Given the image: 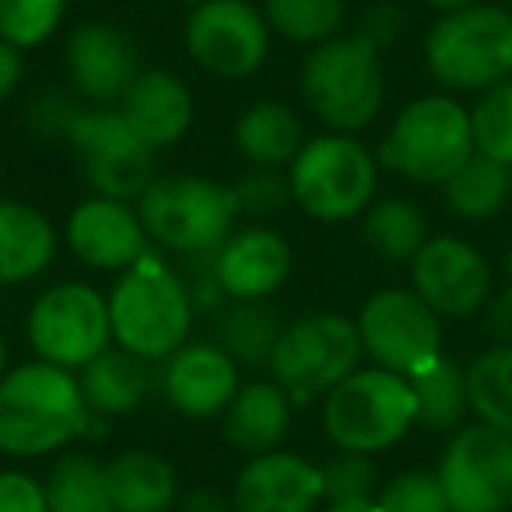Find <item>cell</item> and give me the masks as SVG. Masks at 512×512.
Listing matches in <instances>:
<instances>
[{"label": "cell", "instance_id": "4316f807", "mask_svg": "<svg viewBox=\"0 0 512 512\" xmlns=\"http://www.w3.org/2000/svg\"><path fill=\"white\" fill-rule=\"evenodd\" d=\"M50 512H116L109 498L106 463L81 449H64L46 470Z\"/></svg>", "mask_w": 512, "mask_h": 512}, {"label": "cell", "instance_id": "7c38bea8", "mask_svg": "<svg viewBox=\"0 0 512 512\" xmlns=\"http://www.w3.org/2000/svg\"><path fill=\"white\" fill-rule=\"evenodd\" d=\"M271 36L264 11L249 0H204L183 25L190 60L221 81L253 78L271 57Z\"/></svg>", "mask_w": 512, "mask_h": 512}, {"label": "cell", "instance_id": "8fae6325", "mask_svg": "<svg viewBox=\"0 0 512 512\" xmlns=\"http://www.w3.org/2000/svg\"><path fill=\"white\" fill-rule=\"evenodd\" d=\"M355 327L372 365L404 379L421 376L442 358V323L414 288H383L365 299Z\"/></svg>", "mask_w": 512, "mask_h": 512}, {"label": "cell", "instance_id": "681fc988", "mask_svg": "<svg viewBox=\"0 0 512 512\" xmlns=\"http://www.w3.org/2000/svg\"><path fill=\"white\" fill-rule=\"evenodd\" d=\"M505 271H509V299H512V242H509V256H505Z\"/></svg>", "mask_w": 512, "mask_h": 512}, {"label": "cell", "instance_id": "7dc6e473", "mask_svg": "<svg viewBox=\"0 0 512 512\" xmlns=\"http://www.w3.org/2000/svg\"><path fill=\"white\" fill-rule=\"evenodd\" d=\"M428 8L442 11V15H449V11H460V8H470V4H477V0H425Z\"/></svg>", "mask_w": 512, "mask_h": 512}, {"label": "cell", "instance_id": "ab89813d", "mask_svg": "<svg viewBox=\"0 0 512 512\" xmlns=\"http://www.w3.org/2000/svg\"><path fill=\"white\" fill-rule=\"evenodd\" d=\"M176 271L183 278L197 313H221L228 306V295L218 281V267H214V253L183 256V267H176Z\"/></svg>", "mask_w": 512, "mask_h": 512}, {"label": "cell", "instance_id": "60d3db41", "mask_svg": "<svg viewBox=\"0 0 512 512\" xmlns=\"http://www.w3.org/2000/svg\"><path fill=\"white\" fill-rule=\"evenodd\" d=\"M78 102L71 95L57 92V88H46L36 99L29 102V127L36 130L39 137H60L64 141L67 127H71L74 113H78Z\"/></svg>", "mask_w": 512, "mask_h": 512}, {"label": "cell", "instance_id": "7a4b0ae2", "mask_svg": "<svg viewBox=\"0 0 512 512\" xmlns=\"http://www.w3.org/2000/svg\"><path fill=\"white\" fill-rule=\"evenodd\" d=\"M193 316L197 309L179 271L155 253L123 271L109 292L113 344L144 362H165L176 355L190 341Z\"/></svg>", "mask_w": 512, "mask_h": 512}, {"label": "cell", "instance_id": "c3c4849f", "mask_svg": "<svg viewBox=\"0 0 512 512\" xmlns=\"http://www.w3.org/2000/svg\"><path fill=\"white\" fill-rule=\"evenodd\" d=\"M8 372V344H4V334H0V379Z\"/></svg>", "mask_w": 512, "mask_h": 512}, {"label": "cell", "instance_id": "4dcf8cb0", "mask_svg": "<svg viewBox=\"0 0 512 512\" xmlns=\"http://www.w3.org/2000/svg\"><path fill=\"white\" fill-rule=\"evenodd\" d=\"M467 393L484 425L512 435V344H498L467 365Z\"/></svg>", "mask_w": 512, "mask_h": 512}, {"label": "cell", "instance_id": "f35d334b", "mask_svg": "<svg viewBox=\"0 0 512 512\" xmlns=\"http://www.w3.org/2000/svg\"><path fill=\"white\" fill-rule=\"evenodd\" d=\"M323 488H327L323 502H337V498H376L383 484L372 456L341 453L323 463Z\"/></svg>", "mask_w": 512, "mask_h": 512}, {"label": "cell", "instance_id": "e0dca14e", "mask_svg": "<svg viewBox=\"0 0 512 512\" xmlns=\"http://www.w3.org/2000/svg\"><path fill=\"white\" fill-rule=\"evenodd\" d=\"M323 498V467L299 453L274 449L242 463L228 502L235 512H316Z\"/></svg>", "mask_w": 512, "mask_h": 512}, {"label": "cell", "instance_id": "d6986e66", "mask_svg": "<svg viewBox=\"0 0 512 512\" xmlns=\"http://www.w3.org/2000/svg\"><path fill=\"white\" fill-rule=\"evenodd\" d=\"M214 267L228 302H260L288 281L292 246L271 225H246L214 249Z\"/></svg>", "mask_w": 512, "mask_h": 512}, {"label": "cell", "instance_id": "30bf717a", "mask_svg": "<svg viewBox=\"0 0 512 512\" xmlns=\"http://www.w3.org/2000/svg\"><path fill=\"white\" fill-rule=\"evenodd\" d=\"M25 337L43 362L71 372L85 369L113 344L109 299L85 281H60L32 302Z\"/></svg>", "mask_w": 512, "mask_h": 512}, {"label": "cell", "instance_id": "44dd1931", "mask_svg": "<svg viewBox=\"0 0 512 512\" xmlns=\"http://www.w3.org/2000/svg\"><path fill=\"white\" fill-rule=\"evenodd\" d=\"M292 397L274 379H256L239 386L235 400L221 414V428L232 449L242 456H260L281 449V442L292 432Z\"/></svg>", "mask_w": 512, "mask_h": 512}, {"label": "cell", "instance_id": "2e32d148", "mask_svg": "<svg viewBox=\"0 0 512 512\" xmlns=\"http://www.w3.org/2000/svg\"><path fill=\"white\" fill-rule=\"evenodd\" d=\"M64 239L81 264L95 267V271L120 274L130 271L134 264H141L144 256H148L151 242L137 207H130L127 200L99 197V193L81 200L67 214Z\"/></svg>", "mask_w": 512, "mask_h": 512}, {"label": "cell", "instance_id": "ac0fdd59", "mask_svg": "<svg viewBox=\"0 0 512 512\" xmlns=\"http://www.w3.org/2000/svg\"><path fill=\"white\" fill-rule=\"evenodd\" d=\"M239 386V365L218 341H186L162 362V397L186 418L225 414Z\"/></svg>", "mask_w": 512, "mask_h": 512}, {"label": "cell", "instance_id": "e575fe53", "mask_svg": "<svg viewBox=\"0 0 512 512\" xmlns=\"http://www.w3.org/2000/svg\"><path fill=\"white\" fill-rule=\"evenodd\" d=\"M477 155H488L502 165H512V78L481 92L477 106L470 109Z\"/></svg>", "mask_w": 512, "mask_h": 512}, {"label": "cell", "instance_id": "f546056e", "mask_svg": "<svg viewBox=\"0 0 512 512\" xmlns=\"http://www.w3.org/2000/svg\"><path fill=\"white\" fill-rule=\"evenodd\" d=\"M414 397H418V425L428 432H453L463 425L470 411V393H467V369L442 355L432 369L411 379Z\"/></svg>", "mask_w": 512, "mask_h": 512}, {"label": "cell", "instance_id": "1f68e13d", "mask_svg": "<svg viewBox=\"0 0 512 512\" xmlns=\"http://www.w3.org/2000/svg\"><path fill=\"white\" fill-rule=\"evenodd\" d=\"M271 32L299 46H320L341 32L344 0H260Z\"/></svg>", "mask_w": 512, "mask_h": 512}, {"label": "cell", "instance_id": "d6a6232c", "mask_svg": "<svg viewBox=\"0 0 512 512\" xmlns=\"http://www.w3.org/2000/svg\"><path fill=\"white\" fill-rule=\"evenodd\" d=\"M64 141L78 151V158H109V155H134V151H151L116 106H81L67 127Z\"/></svg>", "mask_w": 512, "mask_h": 512}, {"label": "cell", "instance_id": "816d5d0a", "mask_svg": "<svg viewBox=\"0 0 512 512\" xmlns=\"http://www.w3.org/2000/svg\"><path fill=\"white\" fill-rule=\"evenodd\" d=\"M0 172H4V158H0Z\"/></svg>", "mask_w": 512, "mask_h": 512}, {"label": "cell", "instance_id": "6da1fadb", "mask_svg": "<svg viewBox=\"0 0 512 512\" xmlns=\"http://www.w3.org/2000/svg\"><path fill=\"white\" fill-rule=\"evenodd\" d=\"M92 411L81 397L78 372L53 362H22L0 379V453L39 460L64 453L88 435Z\"/></svg>", "mask_w": 512, "mask_h": 512}, {"label": "cell", "instance_id": "f6af8a7d", "mask_svg": "<svg viewBox=\"0 0 512 512\" xmlns=\"http://www.w3.org/2000/svg\"><path fill=\"white\" fill-rule=\"evenodd\" d=\"M176 512H235L232 502H225L221 495L207 488H193L190 495H183L176 502Z\"/></svg>", "mask_w": 512, "mask_h": 512}, {"label": "cell", "instance_id": "8992f818", "mask_svg": "<svg viewBox=\"0 0 512 512\" xmlns=\"http://www.w3.org/2000/svg\"><path fill=\"white\" fill-rule=\"evenodd\" d=\"M470 113L449 95H421L390 123L379 162L421 186H446L474 155Z\"/></svg>", "mask_w": 512, "mask_h": 512}, {"label": "cell", "instance_id": "8d00e7d4", "mask_svg": "<svg viewBox=\"0 0 512 512\" xmlns=\"http://www.w3.org/2000/svg\"><path fill=\"white\" fill-rule=\"evenodd\" d=\"M232 190H235V200H239V211L256 221L271 218V214H281L288 204H295L288 172H281V169L249 165V169L232 183Z\"/></svg>", "mask_w": 512, "mask_h": 512}, {"label": "cell", "instance_id": "836d02e7", "mask_svg": "<svg viewBox=\"0 0 512 512\" xmlns=\"http://www.w3.org/2000/svg\"><path fill=\"white\" fill-rule=\"evenodd\" d=\"M85 183L99 197L137 200L158 176V151H134V155H109V158H81Z\"/></svg>", "mask_w": 512, "mask_h": 512}, {"label": "cell", "instance_id": "ffe728a7", "mask_svg": "<svg viewBox=\"0 0 512 512\" xmlns=\"http://www.w3.org/2000/svg\"><path fill=\"white\" fill-rule=\"evenodd\" d=\"M116 109L151 151L172 148L183 141L186 130L193 127V116H197L193 92L186 88V81L172 71H158V67L137 74L127 92L120 95Z\"/></svg>", "mask_w": 512, "mask_h": 512}, {"label": "cell", "instance_id": "f907efd6", "mask_svg": "<svg viewBox=\"0 0 512 512\" xmlns=\"http://www.w3.org/2000/svg\"><path fill=\"white\" fill-rule=\"evenodd\" d=\"M176 4H190V8H197V4H204V0H176Z\"/></svg>", "mask_w": 512, "mask_h": 512}, {"label": "cell", "instance_id": "b9f144b4", "mask_svg": "<svg viewBox=\"0 0 512 512\" xmlns=\"http://www.w3.org/2000/svg\"><path fill=\"white\" fill-rule=\"evenodd\" d=\"M0 512H50L46 484L25 470H0Z\"/></svg>", "mask_w": 512, "mask_h": 512}, {"label": "cell", "instance_id": "7bdbcfd3", "mask_svg": "<svg viewBox=\"0 0 512 512\" xmlns=\"http://www.w3.org/2000/svg\"><path fill=\"white\" fill-rule=\"evenodd\" d=\"M358 32H362V36H369L372 43L383 50V46H390L393 39L404 32V15H400V8H393V4H376V8L365 11Z\"/></svg>", "mask_w": 512, "mask_h": 512}, {"label": "cell", "instance_id": "ba28073f", "mask_svg": "<svg viewBox=\"0 0 512 512\" xmlns=\"http://www.w3.org/2000/svg\"><path fill=\"white\" fill-rule=\"evenodd\" d=\"M425 64L442 88L488 92L512 78V15L491 4L449 11L428 29Z\"/></svg>", "mask_w": 512, "mask_h": 512}, {"label": "cell", "instance_id": "5b68a950", "mask_svg": "<svg viewBox=\"0 0 512 512\" xmlns=\"http://www.w3.org/2000/svg\"><path fill=\"white\" fill-rule=\"evenodd\" d=\"M137 214L151 242L176 256H197L221 249L242 211L232 186L193 172H165L137 197Z\"/></svg>", "mask_w": 512, "mask_h": 512}, {"label": "cell", "instance_id": "7402d4cb", "mask_svg": "<svg viewBox=\"0 0 512 512\" xmlns=\"http://www.w3.org/2000/svg\"><path fill=\"white\" fill-rule=\"evenodd\" d=\"M57 228L29 200L0 197V285H22L53 264Z\"/></svg>", "mask_w": 512, "mask_h": 512}, {"label": "cell", "instance_id": "f1b7e54d", "mask_svg": "<svg viewBox=\"0 0 512 512\" xmlns=\"http://www.w3.org/2000/svg\"><path fill=\"white\" fill-rule=\"evenodd\" d=\"M446 204L453 214L470 221H481L498 214L512 197V165H502L488 155H470V162L449 179L446 186Z\"/></svg>", "mask_w": 512, "mask_h": 512}, {"label": "cell", "instance_id": "74e56055", "mask_svg": "<svg viewBox=\"0 0 512 512\" xmlns=\"http://www.w3.org/2000/svg\"><path fill=\"white\" fill-rule=\"evenodd\" d=\"M379 512H453L439 477L428 470H404L386 481L376 495Z\"/></svg>", "mask_w": 512, "mask_h": 512}, {"label": "cell", "instance_id": "cb8c5ba5", "mask_svg": "<svg viewBox=\"0 0 512 512\" xmlns=\"http://www.w3.org/2000/svg\"><path fill=\"white\" fill-rule=\"evenodd\" d=\"M116 512H169L179 502V477L155 449H123L106 463Z\"/></svg>", "mask_w": 512, "mask_h": 512}, {"label": "cell", "instance_id": "9c48e42d", "mask_svg": "<svg viewBox=\"0 0 512 512\" xmlns=\"http://www.w3.org/2000/svg\"><path fill=\"white\" fill-rule=\"evenodd\" d=\"M362 337L355 320L341 313H309L285 323L271 355V379L292 397V404H313L337 383L362 369Z\"/></svg>", "mask_w": 512, "mask_h": 512}, {"label": "cell", "instance_id": "d4e9b609", "mask_svg": "<svg viewBox=\"0 0 512 512\" xmlns=\"http://www.w3.org/2000/svg\"><path fill=\"white\" fill-rule=\"evenodd\" d=\"M151 362L109 344L99 358L78 369L81 397L95 418H120L144 404L151 390Z\"/></svg>", "mask_w": 512, "mask_h": 512}, {"label": "cell", "instance_id": "603a6c76", "mask_svg": "<svg viewBox=\"0 0 512 512\" xmlns=\"http://www.w3.org/2000/svg\"><path fill=\"white\" fill-rule=\"evenodd\" d=\"M235 151L246 158L249 165L260 169H288L292 158L309 141L302 116L295 113L288 102L278 99H260L239 113L232 127Z\"/></svg>", "mask_w": 512, "mask_h": 512}, {"label": "cell", "instance_id": "ee69618b", "mask_svg": "<svg viewBox=\"0 0 512 512\" xmlns=\"http://www.w3.org/2000/svg\"><path fill=\"white\" fill-rule=\"evenodd\" d=\"M25 81V50L0 39V106L22 88Z\"/></svg>", "mask_w": 512, "mask_h": 512}, {"label": "cell", "instance_id": "d590c367", "mask_svg": "<svg viewBox=\"0 0 512 512\" xmlns=\"http://www.w3.org/2000/svg\"><path fill=\"white\" fill-rule=\"evenodd\" d=\"M67 0H0V39L18 50H36L60 29Z\"/></svg>", "mask_w": 512, "mask_h": 512}, {"label": "cell", "instance_id": "484cf974", "mask_svg": "<svg viewBox=\"0 0 512 512\" xmlns=\"http://www.w3.org/2000/svg\"><path fill=\"white\" fill-rule=\"evenodd\" d=\"M281 330H285V323L267 299L228 302L218 313V337L214 341L239 369H267Z\"/></svg>", "mask_w": 512, "mask_h": 512}, {"label": "cell", "instance_id": "bcb514c9", "mask_svg": "<svg viewBox=\"0 0 512 512\" xmlns=\"http://www.w3.org/2000/svg\"><path fill=\"white\" fill-rule=\"evenodd\" d=\"M323 512H379L376 498H337V502H327Z\"/></svg>", "mask_w": 512, "mask_h": 512}, {"label": "cell", "instance_id": "5bb4252c", "mask_svg": "<svg viewBox=\"0 0 512 512\" xmlns=\"http://www.w3.org/2000/svg\"><path fill=\"white\" fill-rule=\"evenodd\" d=\"M411 288L435 316L463 320L484 309L491 267L477 246L456 235H432L411 260Z\"/></svg>", "mask_w": 512, "mask_h": 512}, {"label": "cell", "instance_id": "52a82bcc", "mask_svg": "<svg viewBox=\"0 0 512 512\" xmlns=\"http://www.w3.org/2000/svg\"><path fill=\"white\" fill-rule=\"evenodd\" d=\"M295 207L316 221H351L362 218L376 200L379 162L355 134H316L288 165Z\"/></svg>", "mask_w": 512, "mask_h": 512}, {"label": "cell", "instance_id": "4fadbf2b", "mask_svg": "<svg viewBox=\"0 0 512 512\" xmlns=\"http://www.w3.org/2000/svg\"><path fill=\"white\" fill-rule=\"evenodd\" d=\"M439 477L453 512H502L512 505V435L484 425H463L439 460Z\"/></svg>", "mask_w": 512, "mask_h": 512}, {"label": "cell", "instance_id": "277c9868", "mask_svg": "<svg viewBox=\"0 0 512 512\" xmlns=\"http://www.w3.org/2000/svg\"><path fill=\"white\" fill-rule=\"evenodd\" d=\"M323 435L341 453H383L418 425V397L411 379L390 369H355L323 397Z\"/></svg>", "mask_w": 512, "mask_h": 512}, {"label": "cell", "instance_id": "9a60e30c", "mask_svg": "<svg viewBox=\"0 0 512 512\" xmlns=\"http://www.w3.org/2000/svg\"><path fill=\"white\" fill-rule=\"evenodd\" d=\"M67 85L88 106H116L130 81L141 74L137 46L120 25L88 18L64 39Z\"/></svg>", "mask_w": 512, "mask_h": 512}, {"label": "cell", "instance_id": "3957f363", "mask_svg": "<svg viewBox=\"0 0 512 512\" xmlns=\"http://www.w3.org/2000/svg\"><path fill=\"white\" fill-rule=\"evenodd\" d=\"M299 92L306 109L337 134L365 130L386 102L383 50L362 32H337L302 60Z\"/></svg>", "mask_w": 512, "mask_h": 512}, {"label": "cell", "instance_id": "83f0119b", "mask_svg": "<svg viewBox=\"0 0 512 512\" xmlns=\"http://www.w3.org/2000/svg\"><path fill=\"white\" fill-rule=\"evenodd\" d=\"M362 239L379 260L390 264H411L418 249L428 242V221L418 204L404 197L372 200L362 214Z\"/></svg>", "mask_w": 512, "mask_h": 512}]
</instances>
